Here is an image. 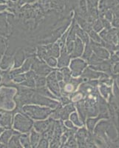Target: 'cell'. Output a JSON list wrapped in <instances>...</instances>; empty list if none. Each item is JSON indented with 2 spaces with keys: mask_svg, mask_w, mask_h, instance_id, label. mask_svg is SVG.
<instances>
[{
  "mask_svg": "<svg viewBox=\"0 0 119 148\" xmlns=\"http://www.w3.org/2000/svg\"><path fill=\"white\" fill-rule=\"evenodd\" d=\"M53 110L47 107L39 106L36 104H26L22 108V111L31 119L37 121L44 120L51 116Z\"/></svg>",
  "mask_w": 119,
  "mask_h": 148,
  "instance_id": "6da1fadb",
  "label": "cell"
},
{
  "mask_svg": "<svg viewBox=\"0 0 119 148\" xmlns=\"http://www.w3.org/2000/svg\"><path fill=\"white\" fill-rule=\"evenodd\" d=\"M16 89L12 87H5L0 84V109L12 111L15 109L14 97Z\"/></svg>",
  "mask_w": 119,
  "mask_h": 148,
  "instance_id": "7a4b0ae2",
  "label": "cell"
},
{
  "mask_svg": "<svg viewBox=\"0 0 119 148\" xmlns=\"http://www.w3.org/2000/svg\"><path fill=\"white\" fill-rule=\"evenodd\" d=\"M34 126L33 119L21 111L14 114V129L17 130L18 133H27L31 130Z\"/></svg>",
  "mask_w": 119,
  "mask_h": 148,
  "instance_id": "3957f363",
  "label": "cell"
},
{
  "mask_svg": "<svg viewBox=\"0 0 119 148\" xmlns=\"http://www.w3.org/2000/svg\"><path fill=\"white\" fill-rule=\"evenodd\" d=\"M83 82L81 77H72L68 82H59L61 96H70L78 90L79 86Z\"/></svg>",
  "mask_w": 119,
  "mask_h": 148,
  "instance_id": "277c9868",
  "label": "cell"
},
{
  "mask_svg": "<svg viewBox=\"0 0 119 148\" xmlns=\"http://www.w3.org/2000/svg\"><path fill=\"white\" fill-rule=\"evenodd\" d=\"M30 70H32L37 76H44V77H46L52 71H55V68H52V67H49L46 64L45 62L40 60L36 56H35L33 58V63Z\"/></svg>",
  "mask_w": 119,
  "mask_h": 148,
  "instance_id": "5b68a950",
  "label": "cell"
},
{
  "mask_svg": "<svg viewBox=\"0 0 119 148\" xmlns=\"http://www.w3.org/2000/svg\"><path fill=\"white\" fill-rule=\"evenodd\" d=\"M36 104V105H39V106L47 107V108L53 110L60 104V102L58 100L53 99L51 98L42 96V95L36 92L35 90V92L34 93L32 98H31V100H30V104Z\"/></svg>",
  "mask_w": 119,
  "mask_h": 148,
  "instance_id": "8992f818",
  "label": "cell"
},
{
  "mask_svg": "<svg viewBox=\"0 0 119 148\" xmlns=\"http://www.w3.org/2000/svg\"><path fill=\"white\" fill-rule=\"evenodd\" d=\"M70 70L71 72V76L73 78H78L82 73L84 70L87 67V62L82 59L75 58L72 59L70 62Z\"/></svg>",
  "mask_w": 119,
  "mask_h": 148,
  "instance_id": "52a82bcc",
  "label": "cell"
},
{
  "mask_svg": "<svg viewBox=\"0 0 119 148\" xmlns=\"http://www.w3.org/2000/svg\"><path fill=\"white\" fill-rule=\"evenodd\" d=\"M46 87L49 89V90L52 92L54 96H55L58 99L61 97L60 87H59V82L57 81L55 77V71H52L46 76Z\"/></svg>",
  "mask_w": 119,
  "mask_h": 148,
  "instance_id": "ba28073f",
  "label": "cell"
},
{
  "mask_svg": "<svg viewBox=\"0 0 119 148\" xmlns=\"http://www.w3.org/2000/svg\"><path fill=\"white\" fill-rule=\"evenodd\" d=\"M15 113L14 110L0 109V127L4 129H10L13 124V119Z\"/></svg>",
  "mask_w": 119,
  "mask_h": 148,
  "instance_id": "9c48e42d",
  "label": "cell"
},
{
  "mask_svg": "<svg viewBox=\"0 0 119 148\" xmlns=\"http://www.w3.org/2000/svg\"><path fill=\"white\" fill-rule=\"evenodd\" d=\"M11 34V27L8 21V13L5 12L0 14V36L6 38Z\"/></svg>",
  "mask_w": 119,
  "mask_h": 148,
  "instance_id": "30bf717a",
  "label": "cell"
},
{
  "mask_svg": "<svg viewBox=\"0 0 119 148\" xmlns=\"http://www.w3.org/2000/svg\"><path fill=\"white\" fill-rule=\"evenodd\" d=\"M90 45L92 47V52H93V53L96 54L98 57H99L100 59H102V60L109 59L110 53H109V51L107 49L104 48V47H102L98 43L92 42L90 39Z\"/></svg>",
  "mask_w": 119,
  "mask_h": 148,
  "instance_id": "8fae6325",
  "label": "cell"
},
{
  "mask_svg": "<svg viewBox=\"0 0 119 148\" xmlns=\"http://www.w3.org/2000/svg\"><path fill=\"white\" fill-rule=\"evenodd\" d=\"M103 73L98 72V71H94L92 68L90 67H87L82 73L81 74L80 77L82 79L83 82H87L90 81V80H95V79H98V80L99 78L101 77Z\"/></svg>",
  "mask_w": 119,
  "mask_h": 148,
  "instance_id": "7c38bea8",
  "label": "cell"
},
{
  "mask_svg": "<svg viewBox=\"0 0 119 148\" xmlns=\"http://www.w3.org/2000/svg\"><path fill=\"white\" fill-rule=\"evenodd\" d=\"M112 65V64L111 63L109 59H107V60L101 61V62L99 63V64H96V65L89 66V67L90 68H92V70H94V71L104 73L108 74V75H109L111 76H115L116 75H112V72H111Z\"/></svg>",
  "mask_w": 119,
  "mask_h": 148,
  "instance_id": "4fadbf2b",
  "label": "cell"
},
{
  "mask_svg": "<svg viewBox=\"0 0 119 148\" xmlns=\"http://www.w3.org/2000/svg\"><path fill=\"white\" fill-rule=\"evenodd\" d=\"M70 56L67 51L65 45H64L60 50V55L57 60V67L60 69L62 67H67L70 62Z\"/></svg>",
  "mask_w": 119,
  "mask_h": 148,
  "instance_id": "5bb4252c",
  "label": "cell"
},
{
  "mask_svg": "<svg viewBox=\"0 0 119 148\" xmlns=\"http://www.w3.org/2000/svg\"><path fill=\"white\" fill-rule=\"evenodd\" d=\"M26 59L25 53L24 51L23 48L19 47V48L16 49V51H15L14 54V64H13V67L12 69H16V68H19L24 62Z\"/></svg>",
  "mask_w": 119,
  "mask_h": 148,
  "instance_id": "9a60e30c",
  "label": "cell"
},
{
  "mask_svg": "<svg viewBox=\"0 0 119 148\" xmlns=\"http://www.w3.org/2000/svg\"><path fill=\"white\" fill-rule=\"evenodd\" d=\"M84 49V43L79 39V37H76L74 42V47L72 49V51L70 56V58L75 59V58H79L81 56Z\"/></svg>",
  "mask_w": 119,
  "mask_h": 148,
  "instance_id": "2e32d148",
  "label": "cell"
},
{
  "mask_svg": "<svg viewBox=\"0 0 119 148\" xmlns=\"http://www.w3.org/2000/svg\"><path fill=\"white\" fill-rule=\"evenodd\" d=\"M53 120V119L49 118V119L46 120V121L40 120V121L34 122V127L35 128L36 131L40 133H44L47 132L51 127V124Z\"/></svg>",
  "mask_w": 119,
  "mask_h": 148,
  "instance_id": "e0dca14e",
  "label": "cell"
},
{
  "mask_svg": "<svg viewBox=\"0 0 119 148\" xmlns=\"http://www.w3.org/2000/svg\"><path fill=\"white\" fill-rule=\"evenodd\" d=\"M14 64V56L4 54L0 61V70L6 71V70H11Z\"/></svg>",
  "mask_w": 119,
  "mask_h": 148,
  "instance_id": "ac0fdd59",
  "label": "cell"
},
{
  "mask_svg": "<svg viewBox=\"0 0 119 148\" xmlns=\"http://www.w3.org/2000/svg\"><path fill=\"white\" fill-rule=\"evenodd\" d=\"M75 110H76V107L74 103L71 102L70 104L64 105V107H62V111H61L60 119L62 121L69 119L70 115Z\"/></svg>",
  "mask_w": 119,
  "mask_h": 148,
  "instance_id": "d6986e66",
  "label": "cell"
},
{
  "mask_svg": "<svg viewBox=\"0 0 119 148\" xmlns=\"http://www.w3.org/2000/svg\"><path fill=\"white\" fill-rule=\"evenodd\" d=\"M75 107L78 110V115H79V118L81 121H82L83 124H84L87 119V111H86L85 106H84V99H81V101H77L75 103Z\"/></svg>",
  "mask_w": 119,
  "mask_h": 148,
  "instance_id": "ffe728a7",
  "label": "cell"
},
{
  "mask_svg": "<svg viewBox=\"0 0 119 148\" xmlns=\"http://www.w3.org/2000/svg\"><path fill=\"white\" fill-rule=\"evenodd\" d=\"M16 134H20V133H18V132H16L14 131V130H10V129H7L4 130L2 132V135H1V136H0V142L4 145H7L8 143L9 140L14 135Z\"/></svg>",
  "mask_w": 119,
  "mask_h": 148,
  "instance_id": "44dd1931",
  "label": "cell"
},
{
  "mask_svg": "<svg viewBox=\"0 0 119 148\" xmlns=\"http://www.w3.org/2000/svg\"><path fill=\"white\" fill-rule=\"evenodd\" d=\"M98 90L99 93H101V97L104 98L105 100H108L109 96L112 94V87L107 86L106 84L99 83L98 86Z\"/></svg>",
  "mask_w": 119,
  "mask_h": 148,
  "instance_id": "7402d4cb",
  "label": "cell"
},
{
  "mask_svg": "<svg viewBox=\"0 0 119 148\" xmlns=\"http://www.w3.org/2000/svg\"><path fill=\"white\" fill-rule=\"evenodd\" d=\"M74 26H75V31H76V34L77 36V37H79V39L82 41L84 44L89 42L90 38L87 33L85 32L82 28H81L79 27V25L76 22V21H75V25H74Z\"/></svg>",
  "mask_w": 119,
  "mask_h": 148,
  "instance_id": "603a6c76",
  "label": "cell"
},
{
  "mask_svg": "<svg viewBox=\"0 0 119 148\" xmlns=\"http://www.w3.org/2000/svg\"><path fill=\"white\" fill-rule=\"evenodd\" d=\"M35 90L36 92H38L39 94L42 95V96H46V97L47 98H51V99H53L58 100V101H59V99H58L55 96H54L52 92L49 90V89L46 87V86H44V87H42V88H35Z\"/></svg>",
  "mask_w": 119,
  "mask_h": 148,
  "instance_id": "cb8c5ba5",
  "label": "cell"
},
{
  "mask_svg": "<svg viewBox=\"0 0 119 148\" xmlns=\"http://www.w3.org/2000/svg\"><path fill=\"white\" fill-rule=\"evenodd\" d=\"M19 136L20 134H16L11 137V139L8 143L9 148H23L19 141Z\"/></svg>",
  "mask_w": 119,
  "mask_h": 148,
  "instance_id": "d4e9b609",
  "label": "cell"
},
{
  "mask_svg": "<svg viewBox=\"0 0 119 148\" xmlns=\"http://www.w3.org/2000/svg\"><path fill=\"white\" fill-rule=\"evenodd\" d=\"M92 53H93V52H92V47H91L90 43V41H89L88 42L85 43V47H84V51H83V53L82 55H81L82 59L83 60L86 61V62H87L88 59H90V57L92 56Z\"/></svg>",
  "mask_w": 119,
  "mask_h": 148,
  "instance_id": "484cf974",
  "label": "cell"
},
{
  "mask_svg": "<svg viewBox=\"0 0 119 148\" xmlns=\"http://www.w3.org/2000/svg\"><path fill=\"white\" fill-rule=\"evenodd\" d=\"M8 48V38L0 36V61Z\"/></svg>",
  "mask_w": 119,
  "mask_h": 148,
  "instance_id": "4316f807",
  "label": "cell"
},
{
  "mask_svg": "<svg viewBox=\"0 0 119 148\" xmlns=\"http://www.w3.org/2000/svg\"><path fill=\"white\" fill-rule=\"evenodd\" d=\"M101 119L99 118L98 116H96V117H89V118L87 119V121H85L87 123V129L89 130L90 132L93 131L94 128H95V125H96V123L99 121Z\"/></svg>",
  "mask_w": 119,
  "mask_h": 148,
  "instance_id": "83f0119b",
  "label": "cell"
},
{
  "mask_svg": "<svg viewBox=\"0 0 119 148\" xmlns=\"http://www.w3.org/2000/svg\"><path fill=\"white\" fill-rule=\"evenodd\" d=\"M40 134L36 130H32L31 132V136H30V144L32 148L36 147L37 145L39 143V140H40Z\"/></svg>",
  "mask_w": 119,
  "mask_h": 148,
  "instance_id": "f1b7e54d",
  "label": "cell"
},
{
  "mask_svg": "<svg viewBox=\"0 0 119 148\" xmlns=\"http://www.w3.org/2000/svg\"><path fill=\"white\" fill-rule=\"evenodd\" d=\"M69 119H70V120L72 121V124L75 125H76V126L81 127H83V125H84V124L82 123V121H81V119H80V118H79V115H78V113H76V112H75V111H74V112H72V113L70 115V117H69Z\"/></svg>",
  "mask_w": 119,
  "mask_h": 148,
  "instance_id": "f546056e",
  "label": "cell"
},
{
  "mask_svg": "<svg viewBox=\"0 0 119 148\" xmlns=\"http://www.w3.org/2000/svg\"><path fill=\"white\" fill-rule=\"evenodd\" d=\"M34 81H35V88H42V87L46 86V77H44V76L36 75L35 77H34Z\"/></svg>",
  "mask_w": 119,
  "mask_h": 148,
  "instance_id": "4dcf8cb0",
  "label": "cell"
},
{
  "mask_svg": "<svg viewBox=\"0 0 119 148\" xmlns=\"http://www.w3.org/2000/svg\"><path fill=\"white\" fill-rule=\"evenodd\" d=\"M88 36H89V38L90 40H92V42H96V43H98V44L101 45V42H102V39L100 37V36L98 35V33H96V31H94L93 30H90L89 33H88Z\"/></svg>",
  "mask_w": 119,
  "mask_h": 148,
  "instance_id": "1f68e13d",
  "label": "cell"
},
{
  "mask_svg": "<svg viewBox=\"0 0 119 148\" xmlns=\"http://www.w3.org/2000/svg\"><path fill=\"white\" fill-rule=\"evenodd\" d=\"M19 141H20V142L22 144V145H23L25 148H32L30 141L29 140L28 135L20 134V136H19Z\"/></svg>",
  "mask_w": 119,
  "mask_h": 148,
  "instance_id": "d6a6232c",
  "label": "cell"
},
{
  "mask_svg": "<svg viewBox=\"0 0 119 148\" xmlns=\"http://www.w3.org/2000/svg\"><path fill=\"white\" fill-rule=\"evenodd\" d=\"M59 71L63 74V76H64V79H63V82H68L70 79L72 78L71 76V72L70 68L67 67H62L59 69Z\"/></svg>",
  "mask_w": 119,
  "mask_h": 148,
  "instance_id": "836d02e7",
  "label": "cell"
},
{
  "mask_svg": "<svg viewBox=\"0 0 119 148\" xmlns=\"http://www.w3.org/2000/svg\"><path fill=\"white\" fill-rule=\"evenodd\" d=\"M60 47H59L58 42L53 43L52 47H51V56L54 58H59L60 55Z\"/></svg>",
  "mask_w": 119,
  "mask_h": 148,
  "instance_id": "e575fe53",
  "label": "cell"
},
{
  "mask_svg": "<svg viewBox=\"0 0 119 148\" xmlns=\"http://www.w3.org/2000/svg\"><path fill=\"white\" fill-rule=\"evenodd\" d=\"M101 61H103L102 59H100L99 57H98L97 56H96L95 53H92V56L90 57V59H88V61H87V64H89L90 66H94L99 64V63L101 62Z\"/></svg>",
  "mask_w": 119,
  "mask_h": 148,
  "instance_id": "d590c367",
  "label": "cell"
},
{
  "mask_svg": "<svg viewBox=\"0 0 119 148\" xmlns=\"http://www.w3.org/2000/svg\"><path fill=\"white\" fill-rule=\"evenodd\" d=\"M92 30H93L94 31H96V33L100 32V31H101V30H103V28H104L102 25V23H101V19H100L99 18L92 22Z\"/></svg>",
  "mask_w": 119,
  "mask_h": 148,
  "instance_id": "8d00e7d4",
  "label": "cell"
},
{
  "mask_svg": "<svg viewBox=\"0 0 119 148\" xmlns=\"http://www.w3.org/2000/svg\"><path fill=\"white\" fill-rule=\"evenodd\" d=\"M20 85L29 88H35V81L34 78H26V79L22 83H21Z\"/></svg>",
  "mask_w": 119,
  "mask_h": 148,
  "instance_id": "74e56055",
  "label": "cell"
},
{
  "mask_svg": "<svg viewBox=\"0 0 119 148\" xmlns=\"http://www.w3.org/2000/svg\"><path fill=\"white\" fill-rule=\"evenodd\" d=\"M26 79L25 77V73H21V74H18L16 76H14L13 79H12V82L15 84H20L21 83L23 82Z\"/></svg>",
  "mask_w": 119,
  "mask_h": 148,
  "instance_id": "f35d334b",
  "label": "cell"
},
{
  "mask_svg": "<svg viewBox=\"0 0 119 148\" xmlns=\"http://www.w3.org/2000/svg\"><path fill=\"white\" fill-rule=\"evenodd\" d=\"M44 62L49 67H52V68H55V67H57V59L53 57V56L47 58Z\"/></svg>",
  "mask_w": 119,
  "mask_h": 148,
  "instance_id": "ab89813d",
  "label": "cell"
},
{
  "mask_svg": "<svg viewBox=\"0 0 119 148\" xmlns=\"http://www.w3.org/2000/svg\"><path fill=\"white\" fill-rule=\"evenodd\" d=\"M109 60L110 61L112 64L118 62V51L111 53L110 56H109Z\"/></svg>",
  "mask_w": 119,
  "mask_h": 148,
  "instance_id": "60d3db41",
  "label": "cell"
},
{
  "mask_svg": "<svg viewBox=\"0 0 119 148\" xmlns=\"http://www.w3.org/2000/svg\"><path fill=\"white\" fill-rule=\"evenodd\" d=\"M87 136H88L87 131L84 129V128H83V127L81 129L79 130V132L77 133L78 138H83V139H84L86 137H87Z\"/></svg>",
  "mask_w": 119,
  "mask_h": 148,
  "instance_id": "b9f144b4",
  "label": "cell"
},
{
  "mask_svg": "<svg viewBox=\"0 0 119 148\" xmlns=\"http://www.w3.org/2000/svg\"><path fill=\"white\" fill-rule=\"evenodd\" d=\"M59 100L60 101V104H62V106H64V105H66V104H68L70 103H71L70 99L68 97V96H61L60 98L59 99Z\"/></svg>",
  "mask_w": 119,
  "mask_h": 148,
  "instance_id": "7bdbcfd3",
  "label": "cell"
},
{
  "mask_svg": "<svg viewBox=\"0 0 119 148\" xmlns=\"http://www.w3.org/2000/svg\"><path fill=\"white\" fill-rule=\"evenodd\" d=\"M100 19H101V23H102L103 27H104L106 30H110V29L112 28V25H111V23L109 22V21H107V19H105L104 18H100Z\"/></svg>",
  "mask_w": 119,
  "mask_h": 148,
  "instance_id": "ee69618b",
  "label": "cell"
},
{
  "mask_svg": "<svg viewBox=\"0 0 119 148\" xmlns=\"http://www.w3.org/2000/svg\"><path fill=\"white\" fill-rule=\"evenodd\" d=\"M119 71V63L116 62L112 64V68H111V72H112V75H117L118 74Z\"/></svg>",
  "mask_w": 119,
  "mask_h": 148,
  "instance_id": "f6af8a7d",
  "label": "cell"
},
{
  "mask_svg": "<svg viewBox=\"0 0 119 148\" xmlns=\"http://www.w3.org/2000/svg\"><path fill=\"white\" fill-rule=\"evenodd\" d=\"M118 16H116L113 15V17H112V20L111 22V25H112L115 28H118L119 26V22H118Z\"/></svg>",
  "mask_w": 119,
  "mask_h": 148,
  "instance_id": "bcb514c9",
  "label": "cell"
},
{
  "mask_svg": "<svg viewBox=\"0 0 119 148\" xmlns=\"http://www.w3.org/2000/svg\"><path fill=\"white\" fill-rule=\"evenodd\" d=\"M99 0H87V6L97 8Z\"/></svg>",
  "mask_w": 119,
  "mask_h": 148,
  "instance_id": "7dc6e473",
  "label": "cell"
},
{
  "mask_svg": "<svg viewBox=\"0 0 119 148\" xmlns=\"http://www.w3.org/2000/svg\"><path fill=\"white\" fill-rule=\"evenodd\" d=\"M55 77H56V79H57V81L59 82L63 81V79H64L63 74H62L59 71H55Z\"/></svg>",
  "mask_w": 119,
  "mask_h": 148,
  "instance_id": "c3c4849f",
  "label": "cell"
},
{
  "mask_svg": "<svg viewBox=\"0 0 119 148\" xmlns=\"http://www.w3.org/2000/svg\"><path fill=\"white\" fill-rule=\"evenodd\" d=\"M35 1H36V0H17V3H18V5L20 6V5L25 3L27 4L33 3V2H34Z\"/></svg>",
  "mask_w": 119,
  "mask_h": 148,
  "instance_id": "681fc988",
  "label": "cell"
},
{
  "mask_svg": "<svg viewBox=\"0 0 119 148\" xmlns=\"http://www.w3.org/2000/svg\"><path fill=\"white\" fill-rule=\"evenodd\" d=\"M64 125H65L67 128H69V129H74V125L70 120H65V121H64Z\"/></svg>",
  "mask_w": 119,
  "mask_h": 148,
  "instance_id": "f907efd6",
  "label": "cell"
},
{
  "mask_svg": "<svg viewBox=\"0 0 119 148\" xmlns=\"http://www.w3.org/2000/svg\"><path fill=\"white\" fill-rule=\"evenodd\" d=\"M7 9V5H0V13L4 11L5 10Z\"/></svg>",
  "mask_w": 119,
  "mask_h": 148,
  "instance_id": "816d5d0a",
  "label": "cell"
},
{
  "mask_svg": "<svg viewBox=\"0 0 119 148\" xmlns=\"http://www.w3.org/2000/svg\"><path fill=\"white\" fill-rule=\"evenodd\" d=\"M5 3V0H0V5H4Z\"/></svg>",
  "mask_w": 119,
  "mask_h": 148,
  "instance_id": "f5cc1de1",
  "label": "cell"
},
{
  "mask_svg": "<svg viewBox=\"0 0 119 148\" xmlns=\"http://www.w3.org/2000/svg\"><path fill=\"white\" fill-rule=\"evenodd\" d=\"M3 131H4V128H2V127L0 128V135L2 134V132H3Z\"/></svg>",
  "mask_w": 119,
  "mask_h": 148,
  "instance_id": "db71d44e",
  "label": "cell"
},
{
  "mask_svg": "<svg viewBox=\"0 0 119 148\" xmlns=\"http://www.w3.org/2000/svg\"><path fill=\"white\" fill-rule=\"evenodd\" d=\"M1 83H2V76L0 75V84H1Z\"/></svg>",
  "mask_w": 119,
  "mask_h": 148,
  "instance_id": "11a10c76",
  "label": "cell"
}]
</instances>
